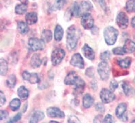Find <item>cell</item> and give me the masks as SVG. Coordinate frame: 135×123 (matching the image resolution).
Segmentation results:
<instances>
[{"mask_svg":"<svg viewBox=\"0 0 135 123\" xmlns=\"http://www.w3.org/2000/svg\"><path fill=\"white\" fill-rule=\"evenodd\" d=\"M79 38V35L76 32L75 27L74 25L70 27L68 29L67 38H66L67 47L70 50L76 49Z\"/></svg>","mask_w":135,"mask_h":123,"instance_id":"6da1fadb","label":"cell"},{"mask_svg":"<svg viewBox=\"0 0 135 123\" xmlns=\"http://www.w3.org/2000/svg\"><path fill=\"white\" fill-rule=\"evenodd\" d=\"M118 31L113 27H107L104 30V37L105 42L109 46L115 44L118 37Z\"/></svg>","mask_w":135,"mask_h":123,"instance_id":"7a4b0ae2","label":"cell"},{"mask_svg":"<svg viewBox=\"0 0 135 123\" xmlns=\"http://www.w3.org/2000/svg\"><path fill=\"white\" fill-rule=\"evenodd\" d=\"M98 72L102 80H107L109 78L110 68L107 62L102 61V62L99 63L98 66Z\"/></svg>","mask_w":135,"mask_h":123,"instance_id":"3957f363","label":"cell"},{"mask_svg":"<svg viewBox=\"0 0 135 123\" xmlns=\"http://www.w3.org/2000/svg\"><path fill=\"white\" fill-rule=\"evenodd\" d=\"M65 51L61 48H56L51 54V62L54 66L58 65L65 57Z\"/></svg>","mask_w":135,"mask_h":123,"instance_id":"277c9868","label":"cell"},{"mask_svg":"<svg viewBox=\"0 0 135 123\" xmlns=\"http://www.w3.org/2000/svg\"><path fill=\"white\" fill-rule=\"evenodd\" d=\"M81 25L85 29H91L94 27V20L92 16L88 12L81 15Z\"/></svg>","mask_w":135,"mask_h":123,"instance_id":"5b68a950","label":"cell"},{"mask_svg":"<svg viewBox=\"0 0 135 123\" xmlns=\"http://www.w3.org/2000/svg\"><path fill=\"white\" fill-rule=\"evenodd\" d=\"M28 44L31 50L38 51L42 50L45 48V42L42 39L36 38H31L29 39Z\"/></svg>","mask_w":135,"mask_h":123,"instance_id":"8992f818","label":"cell"},{"mask_svg":"<svg viewBox=\"0 0 135 123\" xmlns=\"http://www.w3.org/2000/svg\"><path fill=\"white\" fill-rule=\"evenodd\" d=\"M100 97L102 103L104 104H109L113 101L115 100V95L113 93L111 90H108L107 89H102L100 93Z\"/></svg>","mask_w":135,"mask_h":123,"instance_id":"52a82bcc","label":"cell"},{"mask_svg":"<svg viewBox=\"0 0 135 123\" xmlns=\"http://www.w3.org/2000/svg\"><path fill=\"white\" fill-rule=\"evenodd\" d=\"M116 21H117V24L118 25V26L122 29H124L128 27L129 23L128 17L123 12H120L117 14Z\"/></svg>","mask_w":135,"mask_h":123,"instance_id":"ba28073f","label":"cell"},{"mask_svg":"<svg viewBox=\"0 0 135 123\" xmlns=\"http://www.w3.org/2000/svg\"><path fill=\"white\" fill-rule=\"evenodd\" d=\"M70 65L79 68V69H83L85 67L84 61L82 56L79 53H75L73 54L70 60Z\"/></svg>","mask_w":135,"mask_h":123,"instance_id":"9c48e42d","label":"cell"},{"mask_svg":"<svg viewBox=\"0 0 135 123\" xmlns=\"http://www.w3.org/2000/svg\"><path fill=\"white\" fill-rule=\"evenodd\" d=\"M46 113L48 116L50 118H64L65 114L64 112L61 110L55 107H50L46 110Z\"/></svg>","mask_w":135,"mask_h":123,"instance_id":"30bf717a","label":"cell"},{"mask_svg":"<svg viewBox=\"0 0 135 123\" xmlns=\"http://www.w3.org/2000/svg\"><path fill=\"white\" fill-rule=\"evenodd\" d=\"M23 78L31 84H36L40 82V78L36 73H30L28 71H23L22 74Z\"/></svg>","mask_w":135,"mask_h":123,"instance_id":"8fae6325","label":"cell"},{"mask_svg":"<svg viewBox=\"0 0 135 123\" xmlns=\"http://www.w3.org/2000/svg\"><path fill=\"white\" fill-rule=\"evenodd\" d=\"M74 86H75V88L74 89V95L75 96H78L83 92L85 87V82L82 78L79 77Z\"/></svg>","mask_w":135,"mask_h":123,"instance_id":"7c38bea8","label":"cell"},{"mask_svg":"<svg viewBox=\"0 0 135 123\" xmlns=\"http://www.w3.org/2000/svg\"><path fill=\"white\" fill-rule=\"evenodd\" d=\"M79 76L74 71H70L67 74L64 79V83L66 85H74Z\"/></svg>","mask_w":135,"mask_h":123,"instance_id":"4fadbf2b","label":"cell"},{"mask_svg":"<svg viewBox=\"0 0 135 123\" xmlns=\"http://www.w3.org/2000/svg\"><path fill=\"white\" fill-rule=\"evenodd\" d=\"M83 53L84 54V56L87 58V59L92 61L95 59V53L93 50V49L91 47H89L87 44H85L82 48Z\"/></svg>","mask_w":135,"mask_h":123,"instance_id":"5bb4252c","label":"cell"},{"mask_svg":"<svg viewBox=\"0 0 135 123\" xmlns=\"http://www.w3.org/2000/svg\"><path fill=\"white\" fill-rule=\"evenodd\" d=\"M126 109H127V105L126 104H124V103H122V104H119L115 110L116 116L122 120V118H123V117L124 116V115H125Z\"/></svg>","mask_w":135,"mask_h":123,"instance_id":"9a60e30c","label":"cell"},{"mask_svg":"<svg viewBox=\"0 0 135 123\" xmlns=\"http://www.w3.org/2000/svg\"><path fill=\"white\" fill-rule=\"evenodd\" d=\"M42 63V60L40 59V54L38 53H35L33 56L31 57V60H30L31 66L33 68H36L41 65Z\"/></svg>","mask_w":135,"mask_h":123,"instance_id":"2e32d148","label":"cell"},{"mask_svg":"<svg viewBox=\"0 0 135 123\" xmlns=\"http://www.w3.org/2000/svg\"><path fill=\"white\" fill-rule=\"evenodd\" d=\"M45 118V114L41 111H36L30 119V123H37Z\"/></svg>","mask_w":135,"mask_h":123,"instance_id":"e0dca14e","label":"cell"},{"mask_svg":"<svg viewBox=\"0 0 135 123\" xmlns=\"http://www.w3.org/2000/svg\"><path fill=\"white\" fill-rule=\"evenodd\" d=\"M25 20L28 25H33L38 21V15L33 12H29L25 15Z\"/></svg>","mask_w":135,"mask_h":123,"instance_id":"ac0fdd59","label":"cell"},{"mask_svg":"<svg viewBox=\"0 0 135 123\" xmlns=\"http://www.w3.org/2000/svg\"><path fill=\"white\" fill-rule=\"evenodd\" d=\"M124 48L126 53H132L135 51V42L131 39H127L124 43Z\"/></svg>","mask_w":135,"mask_h":123,"instance_id":"d6986e66","label":"cell"},{"mask_svg":"<svg viewBox=\"0 0 135 123\" xmlns=\"http://www.w3.org/2000/svg\"><path fill=\"white\" fill-rule=\"evenodd\" d=\"M70 12L72 16L74 17H80V15L83 14L82 12H81V6L76 2L73 3V6L71 8Z\"/></svg>","mask_w":135,"mask_h":123,"instance_id":"ffe728a7","label":"cell"},{"mask_svg":"<svg viewBox=\"0 0 135 123\" xmlns=\"http://www.w3.org/2000/svg\"><path fill=\"white\" fill-rule=\"evenodd\" d=\"M94 98L89 94H86L83 97V105L85 108H89L94 104Z\"/></svg>","mask_w":135,"mask_h":123,"instance_id":"44dd1931","label":"cell"},{"mask_svg":"<svg viewBox=\"0 0 135 123\" xmlns=\"http://www.w3.org/2000/svg\"><path fill=\"white\" fill-rule=\"evenodd\" d=\"M117 63L120 67L123 69H127L128 68L131 63V59L130 57H126L124 59L119 58L117 59Z\"/></svg>","mask_w":135,"mask_h":123,"instance_id":"7402d4cb","label":"cell"},{"mask_svg":"<svg viewBox=\"0 0 135 123\" xmlns=\"http://www.w3.org/2000/svg\"><path fill=\"white\" fill-rule=\"evenodd\" d=\"M63 35H64V29L60 25H57L55 27L54 31V38L55 41H61L63 38Z\"/></svg>","mask_w":135,"mask_h":123,"instance_id":"603a6c76","label":"cell"},{"mask_svg":"<svg viewBox=\"0 0 135 123\" xmlns=\"http://www.w3.org/2000/svg\"><path fill=\"white\" fill-rule=\"evenodd\" d=\"M17 28H18V31L21 34L25 35L28 33L29 31V27L27 25V23H25L23 21L18 22L17 23Z\"/></svg>","mask_w":135,"mask_h":123,"instance_id":"cb8c5ba5","label":"cell"},{"mask_svg":"<svg viewBox=\"0 0 135 123\" xmlns=\"http://www.w3.org/2000/svg\"><path fill=\"white\" fill-rule=\"evenodd\" d=\"M17 94H18V97L21 99H23V100L27 99L29 97L28 90L23 86H20L18 88V90H17Z\"/></svg>","mask_w":135,"mask_h":123,"instance_id":"d4e9b609","label":"cell"},{"mask_svg":"<svg viewBox=\"0 0 135 123\" xmlns=\"http://www.w3.org/2000/svg\"><path fill=\"white\" fill-rule=\"evenodd\" d=\"M41 38L45 42H49L53 38V33L49 29H45L42 32Z\"/></svg>","mask_w":135,"mask_h":123,"instance_id":"484cf974","label":"cell"},{"mask_svg":"<svg viewBox=\"0 0 135 123\" xmlns=\"http://www.w3.org/2000/svg\"><path fill=\"white\" fill-rule=\"evenodd\" d=\"M80 6H81L82 14H83V12L85 13V12L90 11L93 8L92 4L89 1H83L81 3V4H80Z\"/></svg>","mask_w":135,"mask_h":123,"instance_id":"4316f807","label":"cell"},{"mask_svg":"<svg viewBox=\"0 0 135 123\" xmlns=\"http://www.w3.org/2000/svg\"><path fill=\"white\" fill-rule=\"evenodd\" d=\"M15 13L18 15L24 14L27 10V6L25 3L18 4L15 7Z\"/></svg>","mask_w":135,"mask_h":123,"instance_id":"83f0119b","label":"cell"},{"mask_svg":"<svg viewBox=\"0 0 135 123\" xmlns=\"http://www.w3.org/2000/svg\"><path fill=\"white\" fill-rule=\"evenodd\" d=\"M0 67H1V69H0L1 75L3 76H6V74H7L8 71V65L7 61L3 58H2L0 60Z\"/></svg>","mask_w":135,"mask_h":123,"instance_id":"f1b7e54d","label":"cell"},{"mask_svg":"<svg viewBox=\"0 0 135 123\" xmlns=\"http://www.w3.org/2000/svg\"><path fill=\"white\" fill-rule=\"evenodd\" d=\"M66 0H55L52 6V10H59L62 9L64 6L66 5Z\"/></svg>","mask_w":135,"mask_h":123,"instance_id":"f546056e","label":"cell"},{"mask_svg":"<svg viewBox=\"0 0 135 123\" xmlns=\"http://www.w3.org/2000/svg\"><path fill=\"white\" fill-rule=\"evenodd\" d=\"M20 105H21V101L17 98L13 99L10 103V108L12 111H17L18 109H19Z\"/></svg>","mask_w":135,"mask_h":123,"instance_id":"4dcf8cb0","label":"cell"},{"mask_svg":"<svg viewBox=\"0 0 135 123\" xmlns=\"http://www.w3.org/2000/svg\"><path fill=\"white\" fill-rule=\"evenodd\" d=\"M16 83H17V78L16 76L14 75V74H12L6 80V85L7 86L9 87V88H14L16 85Z\"/></svg>","mask_w":135,"mask_h":123,"instance_id":"1f68e13d","label":"cell"},{"mask_svg":"<svg viewBox=\"0 0 135 123\" xmlns=\"http://www.w3.org/2000/svg\"><path fill=\"white\" fill-rule=\"evenodd\" d=\"M126 10L128 12H135V0H128L126 3Z\"/></svg>","mask_w":135,"mask_h":123,"instance_id":"d6a6232c","label":"cell"},{"mask_svg":"<svg viewBox=\"0 0 135 123\" xmlns=\"http://www.w3.org/2000/svg\"><path fill=\"white\" fill-rule=\"evenodd\" d=\"M113 53L115 55H124L126 53L125 50H124V47H121V46H119V47H116L115 48L113 49Z\"/></svg>","mask_w":135,"mask_h":123,"instance_id":"836d02e7","label":"cell"},{"mask_svg":"<svg viewBox=\"0 0 135 123\" xmlns=\"http://www.w3.org/2000/svg\"><path fill=\"white\" fill-rule=\"evenodd\" d=\"M122 88H123V90H124V92L126 95L128 96V95H130L132 89H131V87L129 86V84L126 82H124L122 83Z\"/></svg>","mask_w":135,"mask_h":123,"instance_id":"e575fe53","label":"cell"},{"mask_svg":"<svg viewBox=\"0 0 135 123\" xmlns=\"http://www.w3.org/2000/svg\"><path fill=\"white\" fill-rule=\"evenodd\" d=\"M110 53H109V51H105L104 53H102L100 55V59L102 61H108L110 60Z\"/></svg>","mask_w":135,"mask_h":123,"instance_id":"d590c367","label":"cell"},{"mask_svg":"<svg viewBox=\"0 0 135 123\" xmlns=\"http://www.w3.org/2000/svg\"><path fill=\"white\" fill-rule=\"evenodd\" d=\"M86 76L89 78H93L94 76V69L92 67H88L85 71Z\"/></svg>","mask_w":135,"mask_h":123,"instance_id":"8d00e7d4","label":"cell"},{"mask_svg":"<svg viewBox=\"0 0 135 123\" xmlns=\"http://www.w3.org/2000/svg\"><path fill=\"white\" fill-rule=\"evenodd\" d=\"M96 110L98 112H101V113H104L105 112V108H104V105L102 103H98L96 105Z\"/></svg>","mask_w":135,"mask_h":123,"instance_id":"74e56055","label":"cell"},{"mask_svg":"<svg viewBox=\"0 0 135 123\" xmlns=\"http://www.w3.org/2000/svg\"><path fill=\"white\" fill-rule=\"evenodd\" d=\"M114 122H115V120L113 119V117L110 114H107L103 120V122L105 123H113Z\"/></svg>","mask_w":135,"mask_h":123,"instance_id":"f35d334b","label":"cell"},{"mask_svg":"<svg viewBox=\"0 0 135 123\" xmlns=\"http://www.w3.org/2000/svg\"><path fill=\"white\" fill-rule=\"evenodd\" d=\"M9 114L8 112L6 111V110H1V113H0V119L1 120H6L7 118H8Z\"/></svg>","mask_w":135,"mask_h":123,"instance_id":"ab89813d","label":"cell"},{"mask_svg":"<svg viewBox=\"0 0 135 123\" xmlns=\"http://www.w3.org/2000/svg\"><path fill=\"white\" fill-rule=\"evenodd\" d=\"M118 88V83L115 80H113L110 83V89L112 91H115Z\"/></svg>","mask_w":135,"mask_h":123,"instance_id":"60d3db41","label":"cell"},{"mask_svg":"<svg viewBox=\"0 0 135 123\" xmlns=\"http://www.w3.org/2000/svg\"><path fill=\"white\" fill-rule=\"evenodd\" d=\"M21 113H18L16 116L13 117V118H12L10 120L8 121V122H18V120L21 119Z\"/></svg>","mask_w":135,"mask_h":123,"instance_id":"b9f144b4","label":"cell"},{"mask_svg":"<svg viewBox=\"0 0 135 123\" xmlns=\"http://www.w3.org/2000/svg\"><path fill=\"white\" fill-rule=\"evenodd\" d=\"M68 122H72V123H75V122H77V123H79L80 122V120L78 119V118L76 116H74V115H72V116H70L68 118Z\"/></svg>","mask_w":135,"mask_h":123,"instance_id":"7bdbcfd3","label":"cell"},{"mask_svg":"<svg viewBox=\"0 0 135 123\" xmlns=\"http://www.w3.org/2000/svg\"><path fill=\"white\" fill-rule=\"evenodd\" d=\"M102 115L101 114H99L98 115V116H96V117H95V118H94V123H100V122H103V120H102Z\"/></svg>","mask_w":135,"mask_h":123,"instance_id":"ee69618b","label":"cell"},{"mask_svg":"<svg viewBox=\"0 0 135 123\" xmlns=\"http://www.w3.org/2000/svg\"><path fill=\"white\" fill-rule=\"evenodd\" d=\"M0 94H1V97H1V106H2V105H3L5 104L6 99V97L5 96H4V94H3L2 90L0 91Z\"/></svg>","mask_w":135,"mask_h":123,"instance_id":"f6af8a7d","label":"cell"},{"mask_svg":"<svg viewBox=\"0 0 135 123\" xmlns=\"http://www.w3.org/2000/svg\"><path fill=\"white\" fill-rule=\"evenodd\" d=\"M97 2H98V3L100 4V7L102 8V9H103L104 10H106L105 1H104V0H97Z\"/></svg>","mask_w":135,"mask_h":123,"instance_id":"bcb514c9","label":"cell"},{"mask_svg":"<svg viewBox=\"0 0 135 123\" xmlns=\"http://www.w3.org/2000/svg\"><path fill=\"white\" fill-rule=\"evenodd\" d=\"M131 25L132 26V27L135 28V17H133L131 20Z\"/></svg>","mask_w":135,"mask_h":123,"instance_id":"7dc6e473","label":"cell"},{"mask_svg":"<svg viewBox=\"0 0 135 123\" xmlns=\"http://www.w3.org/2000/svg\"><path fill=\"white\" fill-rule=\"evenodd\" d=\"M18 1L21 2L22 3H25V4H27L28 3V0H18Z\"/></svg>","mask_w":135,"mask_h":123,"instance_id":"c3c4849f","label":"cell"},{"mask_svg":"<svg viewBox=\"0 0 135 123\" xmlns=\"http://www.w3.org/2000/svg\"><path fill=\"white\" fill-rule=\"evenodd\" d=\"M132 122H135V119H134V120H132Z\"/></svg>","mask_w":135,"mask_h":123,"instance_id":"681fc988","label":"cell"}]
</instances>
